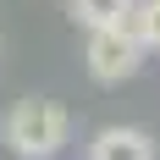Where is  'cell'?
I'll use <instances>...</instances> for the list:
<instances>
[{
    "instance_id": "1",
    "label": "cell",
    "mask_w": 160,
    "mask_h": 160,
    "mask_svg": "<svg viewBox=\"0 0 160 160\" xmlns=\"http://www.w3.org/2000/svg\"><path fill=\"white\" fill-rule=\"evenodd\" d=\"M66 132H72V122L55 99H17L0 122V138L17 160H55L66 149Z\"/></svg>"
},
{
    "instance_id": "2",
    "label": "cell",
    "mask_w": 160,
    "mask_h": 160,
    "mask_svg": "<svg viewBox=\"0 0 160 160\" xmlns=\"http://www.w3.org/2000/svg\"><path fill=\"white\" fill-rule=\"evenodd\" d=\"M88 78L94 83H127L138 66H144V44L132 39L127 22H111V28H88Z\"/></svg>"
},
{
    "instance_id": "3",
    "label": "cell",
    "mask_w": 160,
    "mask_h": 160,
    "mask_svg": "<svg viewBox=\"0 0 160 160\" xmlns=\"http://www.w3.org/2000/svg\"><path fill=\"white\" fill-rule=\"evenodd\" d=\"M88 160H155V138L138 127H105L88 144Z\"/></svg>"
},
{
    "instance_id": "4",
    "label": "cell",
    "mask_w": 160,
    "mask_h": 160,
    "mask_svg": "<svg viewBox=\"0 0 160 160\" xmlns=\"http://www.w3.org/2000/svg\"><path fill=\"white\" fill-rule=\"evenodd\" d=\"M132 0H72V17L83 28H111V22H127Z\"/></svg>"
},
{
    "instance_id": "5",
    "label": "cell",
    "mask_w": 160,
    "mask_h": 160,
    "mask_svg": "<svg viewBox=\"0 0 160 160\" xmlns=\"http://www.w3.org/2000/svg\"><path fill=\"white\" fill-rule=\"evenodd\" d=\"M127 28H132V39L144 50H160V0H132Z\"/></svg>"
}]
</instances>
